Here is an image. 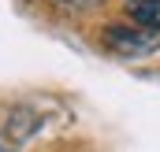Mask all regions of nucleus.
I'll return each mask as SVG.
<instances>
[{
	"label": "nucleus",
	"mask_w": 160,
	"mask_h": 152,
	"mask_svg": "<svg viewBox=\"0 0 160 152\" xmlns=\"http://www.w3.org/2000/svg\"><path fill=\"white\" fill-rule=\"evenodd\" d=\"M130 19L145 30H157L160 34V0H142V4H130Z\"/></svg>",
	"instance_id": "f03ea898"
},
{
	"label": "nucleus",
	"mask_w": 160,
	"mask_h": 152,
	"mask_svg": "<svg viewBox=\"0 0 160 152\" xmlns=\"http://www.w3.org/2000/svg\"><path fill=\"white\" fill-rule=\"evenodd\" d=\"M60 4H67V7H93V4H101V0H60Z\"/></svg>",
	"instance_id": "7ed1b4c3"
},
{
	"label": "nucleus",
	"mask_w": 160,
	"mask_h": 152,
	"mask_svg": "<svg viewBox=\"0 0 160 152\" xmlns=\"http://www.w3.org/2000/svg\"><path fill=\"white\" fill-rule=\"evenodd\" d=\"M130 4H142V0H130Z\"/></svg>",
	"instance_id": "39448f33"
},
{
	"label": "nucleus",
	"mask_w": 160,
	"mask_h": 152,
	"mask_svg": "<svg viewBox=\"0 0 160 152\" xmlns=\"http://www.w3.org/2000/svg\"><path fill=\"white\" fill-rule=\"evenodd\" d=\"M104 45L119 56H149L160 48V34L145 26H112L104 30Z\"/></svg>",
	"instance_id": "f257e3e1"
},
{
	"label": "nucleus",
	"mask_w": 160,
	"mask_h": 152,
	"mask_svg": "<svg viewBox=\"0 0 160 152\" xmlns=\"http://www.w3.org/2000/svg\"><path fill=\"white\" fill-rule=\"evenodd\" d=\"M0 152H11V149H8V145H0Z\"/></svg>",
	"instance_id": "20e7f679"
}]
</instances>
